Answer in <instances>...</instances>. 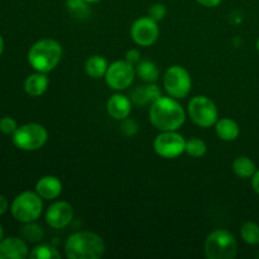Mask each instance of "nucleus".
Returning a JSON list of instances; mask_svg holds the SVG:
<instances>
[{
	"mask_svg": "<svg viewBox=\"0 0 259 259\" xmlns=\"http://www.w3.org/2000/svg\"><path fill=\"white\" fill-rule=\"evenodd\" d=\"M3 238H4V228H3V225L0 224V242H2Z\"/></svg>",
	"mask_w": 259,
	"mask_h": 259,
	"instance_id": "nucleus-35",
	"label": "nucleus"
},
{
	"mask_svg": "<svg viewBox=\"0 0 259 259\" xmlns=\"http://www.w3.org/2000/svg\"><path fill=\"white\" fill-rule=\"evenodd\" d=\"M186 139L177 131L161 132L153 142L154 152L162 158H177L185 153Z\"/></svg>",
	"mask_w": 259,
	"mask_h": 259,
	"instance_id": "nucleus-10",
	"label": "nucleus"
},
{
	"mask_svg": "<svg viewBox=\"0 0 259 259\" xmlns=\"http://www.w3.org/2000/svg\"><path fill=\"white\" fill-rule=\"evenodd\" d=\"M207 146L202 139L196 138H190L189 141H186V147H185V153L189 154L190 157H194V158H200V157H204L206 154Z\"/></svg>",
	"mask_w": 259,
	"mask_h": 259,
	"instance_id": "nucleus-25",
	"label": "nucleus"
},
{
	"mask_svg": "<svg viewBox=\"0 0 259 259\" xmlns=\"http://www.w3.org/2000/svg\"><path fill=\"white\" fill-rule=\"evenodd\" d=\"M10 212L17 222H37L43 212V199L35 191H24L10 204Z\"/></svg>",
	"mask_w": 259,
	"mask_h": 259,
	"instance_id": "nucleus-5",
	"label": "nucleus"
},
{
	"mask_svg": "<svg viewBox=\"0 0 259 259\" xmlns=\"http://www.w3.org/2000/svg\"><path fill=\"white\" fill-rule=\"evenodd\" d=\"M255 171H257V166H255V163L249 157L240 156L235 158L234 162H233V172L239 179H252Z\"/></svg>",
	"mask_w": 259,
	"mask_h": 259,
	"instance_id": "nucleus-20",
	"label": "nucleus"
},
{
	"mask_svg": "<svg viewBox=\"0 0 259 259\" xmlns=\"http://www.w3.org/2000/svg\"><path fill=\"white\" fill-rule=\"evenodd\" d=\"M106 111L115 120H123L131 115L132 101L123 94H114L106 103Z\"/></svg>",
	"mask_w": 259,
	"mask_h": 259,
	"instance_id": "nucleus-14",
	"label": "nucleus"
},
{
	"mask_svg": "<svg viewBox=\"0 0 259 259\" xmlns=\"http://www.w3.org/2000/svg\"><path fill=\"white\" fill-rule=\"evenodd\" d=\"M187 114L196 125L201 128H210L215 125L219 119V111L217 105L210 98L205 95H197L190 100L187 106Z\"/></svg>",
	"mask_w": 259,
	"mask_h": 259,
	"instance_id": "nucleus-8",
	"label": "nucleus"
},
{
	"mask_svg": "<svg viewBox=\"0 0 259 259\" xmlns=\"http://www.w3.org/2000/svg\"><path fill=\"white\" fill-rule=\"evenodd\" d=\"M136 73L144 82H156L159 78L158 66L149 60H141L136 65Z\"/></svg>",
	"mask_w": 259,
	"mask_h": 259,
	"instance_id": "nucleus-18",
	"label": "nucleus"
},
{
	"mask_svg": "<svg viewBox=\"0 0 259 259\" xmlns=\"http://www.w3.org/2000/svg\"><path fill=\"white\" fill-rule=\"evenodd\" d=\"M45 237V230L35 222L24 223L20 229V238L29 243H38Z\"/></svg>",
	"mask_w": 259,
	"mask_h": 259,
	"instance_id": "nucleus-21",
	"label": "nucleus"
},
{
	"mask_svg": "<svg viewBox=\"0 0 259 259\" xmlns=\"http://www.w3.org/2000/svg\"><path fill=\"white\" fill-rule=\"evenodd\" d=\"M204 252L207 259H234L238 253V242L228 230H214L205 239Z\"/></svg>",
	"mask_w": 259,
	"mask_h": 259,
	"instance_id": "nucleus-4",
	"label": "nucleus"
},
{
	"mask_svg": "<svg viewBox=\"0 0 259 259\" xmlns=\"http://www.w3.org/2000/svg\"><path fill=\"white\" fill-rule=\"evenodd\" d=\"M131 37L137 46L151 47L159 37L158 22L151 17H141L134 20L131 27Z\"/></svg>",
	"mask_w": 259,
	"mask_h": 259,
	"instance_id": "nucleus-11",
	"label": "nucleus"
},
{
	"mask_svg": "<svg viewBox=\"0 0 259 259\" xmlns=\"http://www.w3.org/2000/svg\"><path fill=\"white\" fill-rule=\"evenodd\" d=\"M240 237L243 242L249 245L259 244V225L254 222H247L240 228Z\"/></svg>",
	"mask_w": 259,
	"mask_h": 259,
	"instance_id": "nucleus-22",
	"label": "nucleus"
},
{
	"mask_svg": "<svg viewBox=\"0 0 259 259\" xmlns=\"http://www.w3.org/2000/svg\"><path fill=\"white\" fill-rule=\"evenodd\" d=\"M34 191L43 200H55L62 194V182L56 176H43L35 184Z\"/></svg>",
	"mask_w": 259,
	"mask_h": 259,
	"instance_id": "nucleus-15",
	"label": "nucleus"
},
{
	"mask_svg": "<svg viewBox=\"0 0 259 259\" xmlns=\"http://www.w3.org/2000/svg\"><path fill=\"white\" fill-rule=\"evenodd\" d=\"M86 3H89V4H96V3H100L101 0H85Z\"/></svg>",
	"mask_w": 259,
	"mask_h": 259,
	"instance_id": "nucleus-36",
	"label": "nucleus"
},
{
	"mask_svg": "<svg viewBox=\"0 0 259 259\" xmlns=\"http://www.w3.org/2000/svg\"><path fill=\"white\" fill-rule=\"evenodd\" d=\"M149 120L159 132L179 131L186 120V111L172 96H161L149 109Z\"/></svg>",
	"mask_w": 259,
	"mask_h": 259,
	"instance_id": "nucleus-1",
	"label": "nucleus"
},
{
	"mask_svg": "<svg viewBox=\"0 0 259 259\" xmlns=\"http://www.w3.org/2000/svg\"><path fill=\"white\" fill-rule=\"evenodd\" d=\"M138 128L139 126H138V124H137V121L133 120V119H129V116L121 120L120 131L125 137L136 136V134L138 133Z\"/></svg>",
	"mask_w": 259,
	"mask_h": 259,
	"instance_id": "nucleus-28",
	"label": "nucleus"
},
{
	"mask_svg": "<svg viewBox=\"0 0 259 259\" xmlns=\"http://www.w3.org/2000/svg\"><path fill=\"white\" fill-rule=\"evenodd\" d=\"M131 101L132 104H136V105H147V104H151L149 103L148 94H147L146 85L138 86V88H136L132 91Z\"/></svg>",
	"mask_w": 259,
	"mask_h": 259,
	"instance_id": "nucleus-26",
	"label": "nucleus"
},
{
	"mask_svg": "<svg viewBox=\"0 0 259 259\" xmlns=\"http://www.w3.org/2000/svg\"><path fill=\"white\" fill-rule=\"evenodd\" d=\"M89 3L85 0H66V8L73 17L78 19H85L90 15L91 9L89 7Z\"/></svg>",
	"mask_w": 259,
	"mask_h": 259,
	"instance_id": "nucleus-24",
	"label": "nucleus"
},
{
	"mask_svg": "<svg viewBox=\"0 0 259 259\" xmlns=\"http://www.w3.org/2000/svg\"><path fill=\"white\" fill-rule=\"evenodd\" d=\"M12 141L20 151H38L47 143L48 132L42 124L27 123L18 126L15 133L12 136Z\"/></svg>",
	"mask_w": 259,
	"mask_h": 259,
	"instance_id": "nucleus-6",
	"label": "nucleus"
},
{
	"mask_svg": "<svg viewBox=\"0 0 259 259\" xmlns=\"http://www.w3.org/2000/svg\"><path fill=\"white\" fill-rule=\"evenodd\" d=\"M104 253L105 242L94 232H76L65 243V254L68 259H99Z\"/></svg>",
	"mask_w": 259,
	"mask_h": 259,
	"instance_id": "nucleus-2",
	"label": "nucleus"
},
{
	"mask_svg": "<svg viewBox=\"0 0 259 259\" xmlns=\"http://www.w3.org/2000/svg\"><path fill=\"white\" fill-rule=\"evenodd\" d=\"M215 133L222 141L233 142L240 134L239 124L230 118L218 119V121L215 123Z\"/></svg>",
	"mask_w": 259,
	"mask_h": 259,
	"instance_id": "nucleus-17",
	"label": "nucleus"
},
{
	"mask_svg": "<svg viewBox=\"0 0 259 259\" xmlns=\"http://www.w3.org/2000/svg\"><path fill=\"white\" fill-rule=\"evenodd\" d=\"M109 63L105 57L103 56H91L86 60L85 62V71L90 77L93 78H101L105 76L106 71H108Z\"/></svg>",
	"mask_w": 259,
	"mask_h": 259,
	"instance_id": "nucleus-19",
	"label": "nucleus"
},
{
	"mask_svg": "<svg viewBox=\"0 0 259 259\" xmlns=\"http://www.w3.org/2000/svg\"><path fill=\"white\" fill-rule=\"evenodd\" d=\"M27 257H29V249L23 238H3L0 242V259H25Z\"/></svg>",
	"mask_w": 259,
	"mask_h": 259,
	"instance_id": "nucleus-13",
	"label": "nucleus"
},
{
	"mask_svg": "<svg viewBox=\"0 0 259 259\" xmlns=\"http://www.w3.org/2000/svg\"><path fill=\"white\" fill-rule=\"evenodd\" d=\"M136 67L126 60H119L110 63L106 71L105 82L110 89L115 91H123L131 88L136 77Z\"/></svg>",
	"mask_w": 259,
	"mask_h": 259,
	"instance_id": "nucleus-9",
	"label": "nucleus"
},
{
	"mask_svg": "<svg viewBox=\"0 0 259 259\" xmlns=\"http://www.w3.org/2000/svg\"><path fill=\"white\" fill-rule=\"evenodd\" d=\"M167 15V8L164 7L161 3H156V4L152 5L148 9V17H151L152 19L159 22V20H163Z\"/></svg>",
	"mask_w": 259,
	"mask_h": 259,
	"instance_id": "nucleus-29",
	"label": "nucleus"
},
{
	"mask_svg": "<svg viewBox=\"0 0 259 259\" xmlns=\"http://www.w3.org/2000/svg\"><path fill=\"white\" fill-rule=\"evenodd\" d=\"M62 58V46L52 38H43L33 43L28 51V62L37 72L48 73L55 70Z\"/></svg>",
	"mask_w": 259,
	"mask_h": 259,
	"instance_id": "nucleus-3",
	"label": "nucleus"
},
{
	"mask_svg": "<svg viewBox=\"0 0 259 259\" xmlns=\"http://www.w3.org/2000/svg\"><path fill=\"white\" fill-rule=\"evenodd\" d=\"M3 52H4V39H3L2 34H0V57H2Z\"/></svg>",
	"mask_w": 259,
	"mask_h": 259,
	"instance_id": "nucleus-34",
	"label": "nucleus"
},
{
	"mask_svg": "<svg viewBox=\"0 0 259 259\" xmlns=\"http://www.w3.org/2000/svg\"><path fill=\"white\" fill-rule=\"evenodd\" d=\"M141 52L138 50H136V48H132V50L126 51L125 53V60L129 63H132V65H137L141 61Z\"/></svg>",
	"mask_w": 259,
	"mask_h": 259,
	"instance_id": "nucleus-30",
	"label": "nucleus"
},
{
	"mask_svg": "<svg viewBox=\"0 0 259 259\" xmlns=\"http://www.w3.org/2000/svg\"><path fill=\"white\" fill-rule=\"evenodd\" d=\"M32 259H61V254L56 247L51 244H39L29 252Z\"/></svg>",
	"mask_w": 259,
	"mask_h": 259,
	"instance_id": "nucleus-23",
	"label": "nucleus"
},
{
	"mask_svg": "<svg viewBox=\"0 0 259 259\" xmlns=\"http://www.w3.org/2000/svg\"><path fill=\"white\" fill-rule=\"evenodd\" d=\"M257 50H258V52H259V37H258V40H257Z\"/></svg>",
	"mask_w": 259,
	"mask_h": 259,
	"instance_id": "nucleus-37",
	"label": "nucleus"
},
{
	"mask_svg": "<svg viewBox=\"0 0 259 259\" xmlns=\"http://www.w3.org/2000/svg\"><path fill=\"white\" fill-rule=\"evenodd\" d=\"M73 219V207L67 201H55L46 211V223L52 229H63Z\"/></svg>",
	"mask_w": 259,
	"mask_h": 259,
	"instance_id": "nucleus-12",
	"label": "nucleus"
},
{
	"mask_svg": "<svg viewBox=\"0 0 259 259\" xmlns=\"http://www.w3.org/2000/svg\"><path fill=\"white\" fill-rule=\"evenodd\" d=\"M48 85H50V78L47 77V73L35 71L24 80V91L29 96L37 98L47 91Z\"/></svg>",
	"mask_w": 259,
	"mask_h": 259,
	"instance_id": "nucleus-16",
	"label": "nucleus"
},
{
	"mask_svg": "<svg viewBox=\"0 0 259 259\" xmlns=\"http://www.w3.org/2000/svg\"><path fill=\"white\" fill-rule=\"evenodd\" d=\"M163 88L167 95L177 99H185L192 88L191 75L185 67L174 65L166 70L163 75Z\"/></svg>",
	"mask_w": 259,
	"mask_h": 259,
	"instance_id": "nucleus-7",
	"label": "nucleus"
},
{
	"mask_svg": "<svg viewBox=\"0 0 259 259\" xmlns=\"http://www.w3.org/2000/svg\"><path fill=\"white\" fill-rule=\"evenodd\" d=\"M200 5L202 7H206V8H215L223 2V0H196Z\"/></svg>",
	"mask_w": 259,
	"mask_h": 259,
	"instance_id": "nucleus-32",
	"label": "nucleus"
},
{
	"mask_svg": "<svg viewBox=\"0 0 259 259\" xmlns=\"http://www.w3.org/2000/svg\"><path fill=\"white\" fill-rule=\"evenodd\" d=\"M252 189L254 190V192L257 195H259V169L255 171V174L253 175L252 179Z\"/></svg>",
	"mask_w": 259,
	"mask_h": 259,
	"instance_id": "nucleus-33",
	"label": "nucleus"
},
{
	"mask_svg": "<svg viewBox=\"0 0 259 259\" xmlns=\"http://www.w3.org/2000/svg\"><path fill=\"white\" fill-rule=\"evenodd\" d=\"M9 209H10V205H9V202H8L7 197L3 196V195H0V217H2V215H4Z\"/></svg>",
	"mask_w": 259,
	"mask_h": 259,
	"instance_id": "nucleus-31",
	"label": "nucleus"
},
{
	"mask_svg": "<svg viewBox=\"0 0 259 259\" xmlns=\"http://www.w3.org/2000/svg\"><path fill=\"white\" fill-rule=\"evenodd\" d=\"M18 129V123L12 116H3L0 119V132L5 136H13Z\"/></svg>",
	"mask_w": 259,
	"mask_h": 259,
	"instance_id": "nucleus-27",
	"label": "nucleus"
}]
</instances>
